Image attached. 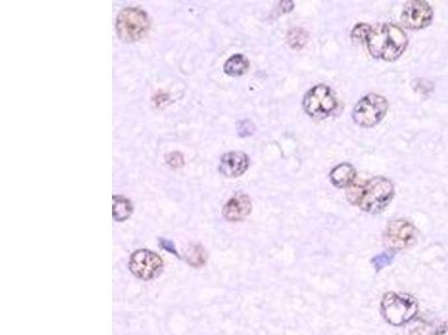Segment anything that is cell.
I'll return each mask as SVG.
<instances>
[{
  "label": "cell",
  "instance_id": "obj_1",
  "mask_svg": "<svg viewBox=\"0 0 448 335\" xmlns=\"http://www.w3.org/2000/svg\"><path fill=\"white\" fill-rule=\"evenodd\" d=\"M393 192L395 189L390 180L376 176L350 185L347 189V199L363 212L379 214L389 205Z\"/></svg>",
  "mask_w": 448,
  "mask_h": 335
},
{
  "label": "cell",
  "instance_id": "obj_12",
  "mask_svg": "<svg viewBox=\"0 0 448 335\" xmlns=\"http://www.w3.org/2000/svg\"><path fill=\"white\" fill-rule=\"evenodd\" d=\"M356 170L349 163L338 165L331 172V181L338 188H347L353 185L356 179Z\"/></svg>",
  "mask_w": 448,
  "mask_h": 335
},
{
  "label": "cell",
  "instance_id": "obj_18",
  "mask_svg": "<svg viewBox=\"0 0 448 335\" xmlns=\"http://www.w3.org/2000/svg\"><path fill=\"white\" fill-rule=\"evenodd\" d=\"M393 259V255L390 253L381 254V255H378L372 259V264H373L374 267L377 271H380L382 270L384 266L389 265Z\"/></svg>",
  "mask_w": 448,
  "mask_h": 335
},
{
  "label": "cell",
  "instance_id": "obj_13",
  "mask_svg": "<svg viewBox=\"0 0 448 335\" xmlns=\"http://www.w3.org/2000/svg\"><path fill=\"white\" fill-rule=\"evenodd\" d=\"M249 68V61L246 56L237 54L230 57L224 64V73L228 77H241Z\"/></svg>",
  "mask_w": 448,
  "mask_h": 335
},
{
  "label": "cell",
  "instance_id": "obj_9",
  "mask_svg": "<svg viewBox=\"0 0 448 335\" xmlns=\"http://www.w3.org/2000/svg\"><path fill=\"white\" fill-rule=\"evenodd\" d=\"M433 9L422 0H413L405 5L401 14V23L409 30H422L431 24Z\"/></svg>",
  "mask_w": 448,
  "mask_h": 335
},
{
  "label": "cell",
  "instance_id": "obj_5",
  "mask_svg": "<svg viewBox=\"0 0 448 335\" xmlns=\"http://www.w3.org/2000/svg\"><path fill=\"white\" fill-rule=\"evenodd\" d=\"M303 106L306 113L311 118L323 120L332 114L338 106V102L332 90L329 86L320 84L306 93Z\"/></svg>",
  "mask_w": 448,
  "mask_h": 335
},
{
  "label": "cell",
  "instance_id": "obj_20",
  "mask_svg": "<svg viewBox=\"0 0 448 335\" xmlns=\"http://www.w3.org/2000/svg\"><path fill=\"white\" fill-rule=\"evenodd\" d=\"M167 162L174 168L182 167V165H184L183 156H182L181 153L178 152H173L168 154L167 156Z\"/></svg>",
  "mask_w": 448,
  "mask_h": 335
},
{
  "label": "cell",
  "instance_id": "obj_17",
  "mask_svg": "<svg viewBox=\"0 0 448 335\" xmlns=\"http://www.w3.org/2000/svg\"><path fill=\"white\" fill-rule=\"evenodd\" d=\"M371 32L372 28L369 26V25H356V26L354 27L353 32L351 34V37H352L353 41H356V43H360V41H361V43H362V41L367 43V39H368L369 35H370V32Z\"/></svg>",
  "mask_w": 448,
  "mask_h": 335
},
{
  "label": "cell",
  "instance_id": "obj_11",
  "mask_svg": "<svg viewBox=\"0 0 448 335\" xmlns=\"http://www.w3.org/2000/svg\"><path fill=\"white\" fill-rule=\"evenodd\" d=\"M253 209L251 200L244 194H235V197L228 199V203L223 207V216L230 221H244L249 216Z\"/></svg>",
  "mask_w": 448,
  "mask_h": 335
},
{
  "label": "cell",
  "instance_id": "obj_6",
  "mask_svg": "<svg viewBox=\"0 0 448 335\" xmlns=\"http://www.w3.org/2000/svg\"><path fill=\"white\" fill-rule=\"evenodd\" d=\"M388 101L381 95H367L360 100L353 110V120L360 127L372 128L377 125L388 111Z\"/></svg>",
  "mask_w": 448,
  "mask_h": 335
},
{
  "label": "cell",
  "instance_id": "obj_3",
  "mask_svg": "<svg viewBox=\"0 0 448 335\" xmlns=\"http://www.w3.org/2000/svg\"><path fill=\"white\" fill-rule=\"evenodd\" d=\"M418 313V303L410 295L387 293L381 302L383 318L393 327H402Z\"/></svg>",
  "mask_w": 448,
  "mask_h": 335
},
{
  "label": "cell",
  "instance_id": "obj_8",
  "mask_svg": "<svg viewBox=\"0 0 448 335\" xmlns=\"http://www.w3.org/2000/svg\"><path fill=\"white\" fill-rule=\"evenodd\" d=\"M416 235L417 230L413 223L404 219H398L388 223L383 241L387 247L391 250H404L415 243Z\"/></svg>",
  "mask_w": 448,
  "mask_h": 335
},
{
  "label": "cell",
  "instance_id": "obj_15",
  "mask_svg": "<svg viewBox=\"0 0 448 335\" xmlns=\"http://www.w3.org/2000/svg\"><path fill=\"white\" fill-rule=\"evenodd\" d=\"M208 255L201 245H193L186 253V261L194 267H199L206 263Z\"/></svg>",
  "mask_w": 448,
  "mask_h": 335
},
{
  "label": "cell",
  "instance_id": "obj_2",
  "mask_svg": "<svg viewBox=\"0 0 448 335\" xmlns=\"http://www.w3.org/2000/svg\"><path fill=\"white\" fill-rule=\"evenodd\" d=\"M367 45L374 59L392 62L404 54L408 37L397 25L384 24L372 30L367 39Z\"/></svg>",
  "mask_w": 448,
  "mask_h": 335
},
{
  "label": "cell",
  "instance_id": "obj_10",
  "mask_svg": "<svg viewBox=\"0 0 448 335\" xmlns=\"http://www.w3.org/2000/svg\"><path fill=\"white\" fill-rule=\"evenodd\" d=\"M249 167V158L246 153L240 151L226 153L221 158L219 171L223 176L235 178L244 174Z\"/></svg>",
  "mask_w": 448,
  "mask_h": 335
},
{
  "label": "cell",
  "instance_id": "obj_19",
  "mask_svg": "<svg viewBox=\"0 0 448 335\" xmlns=\"http://www.w3.org/2000/svg\"><path fill=\"white\" fill-rule=\"evenodd\" d=\"M253 131H255V125L249 120L240 121L237 123V132L240 136H251Z\"/></svg>",
  "mask_w": 448,
  "mask_h": 335
},
{
  "label": "cell",
  "instance_id": "obj_16",
  "mask_svg": "<svg viewBox=\"0 0 448 335\" xmlns=\"http://www.w3.org/2000/svg\"><path fill=\"white\" fill-rule=\"evenodd\" d=\"M287 41L293 50H300L309 41V34L303 28H294L288 32Z\"/></svg>",
  "mask_w": 448,
  "mask_h": 335
},
{
  "label": "cell",
  "instance_id": "obj_14",
  "mask_svg": "<svg viewBox=\"0 0 448 335\" xmlns=\"http://www.w3.org/2000/svg\"><path fill=\"white\" fill-rule=\"evenodd\" d=\"M133 214V205L130 200L122 196H113V215L117 221H124Z\"/></svg>",
  "mask_w": 448,
  "mask_h": 335
},
{
  "label": "cell",
  "instance_id": "obj_4",
  "mask_svg": "<svg viewBox=\"0 0 448 335\" xmlns=\"http://www.w3.org/2000/svg\"><path fill=\"white\" fill-rule=\"evenodd\" d=\"M148 16L139 8H126L119 12L116 21L117 34L124 41H139L148 32Z\"/></svg>",
  "mask_w": 448,
  "mask_h": 335
},
{
  "label": "cell",
  "instance_id": "obj_21",
  "mask_svg": "<svg viewBox=\"0 0 448 335\" xmlns=\"http://www.w3.org/2000/svg\"><path fill=\"white\" fill-rule=\"evenodd\" d=\"M433 335H448V322L442 323L438 329L434 332Z\"/></svg>",
  "mask_w": 448,
  "mask_h": 335
},
{
  "label": "cell",
  "instance_id": "obj_7",
  "mask_svg": "<svg viewBox=\"0 0 448 335\" xmlns=\"http://www.w3.org/2000/svg\"><path fill=\"white\" fill-rule=\"evenodd\" d=\"M163 266L161 256L148 250H136L129 261L131 273L144 281L157 277L163 271Z\"/></svg>",
  "mask_w": 448,
  "mask_h": 335
}]
</instances>
